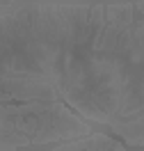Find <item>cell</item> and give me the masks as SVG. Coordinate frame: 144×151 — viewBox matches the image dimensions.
Wrapping results in <instances>:
<instances>
[{
    "mask_svg": "<svg viewBox=\"0 0 144 151\" xmlns=\"http://www.w3.org/2000/svg\"><path fill=\"white\" fill-rule=\"evenodd\" d=\"M92 14L80 9H32L0 16V48L19 41H57L87 30Z\"/></svg>",
    "mask_w": 144,
    "mask_h": 151,
    "instance_id": "obj_1",
    "label": "cell"
}]
</instances>
